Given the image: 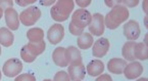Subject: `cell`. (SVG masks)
Segmentation results:
<instances>
[{
    "label": "cell",
    "mask_w": 148,
    "mask_h": 81,
    "mask_svg": "<svg viewBox=\"0 0 148 81\" xmlns=\"http://www.w3.org/2000/svg\"><path fill=\"white\" fill-rule=\"evenodd\" d=\"M126 65H127L126 60L119 59V57H113V59L109 60V62L107 63V70L110 73H113V74L116 75H121L124 72Z\"/></svg>",
    "instance_id": "cell-13"
},
{
    "label": "cell",
    "mask_w": 148,
    "mask_h": 81,
    "mask_svg": "<svg viewBox=\"0 0 148 81\" xmlns=\"http://www.w3.org/2000/svg\"><path fill=\"white\" fill-rule=\"evenodd\" d=\"M14 36L8 28H0V44L4 47H9L13 44Z\"/></svg>",
    "instance_id": "cell-17"
},
{
    "label": "cell",
    "mask_w": 148,
    "mask_h": 81,
    "mask_svg": "<svg viewBox=\"0 0 148 81\" xmlns=\"http://www.w3.org/2000/svg\"><path fill=\"white\" fill-rule=\"evenodd\" d=\"M147 40H148V34H146L145 35V37H144V41H143V43L145 44V45H147Z\"/></svg>",
    "instance_id": "cell-35"
},
{
    "label": "cell",
    "mask_w": 148,
    "mask_h": 81,
    "mask_svg": "<svg viewBox=\"0 0 148 81\" xmlns=\"http://www.w3.org/2000/svg\"><path fill=\"white\" fill-rule=\"evenodd\" d=\"M129 18V10L123 4H116L104 18V26L110 30L119 28Z\"/></svg>",
    "instance_id": "cell-1"
},
{
    "label": "cell",
    "mask_w": 148,
    "mask_h": 81,
    "mask_svg": "<svg viewBox=\"0 0 148 81\" xmlns=\"http://www.w3.org/2000/svg\"><path fill=\"white\" fill-rule=\"evenodd\" d=\"M41 10L39 7L37 6H30L28 8H26L25 10H23L21 12L20 17V22L22 23L24 26H33L34 24L39 21V19L41 18Z\"/></svg>",
    "instance_id": "cell-3"
},
{
    "label": "cell",
    "mask_w": 148,
    "mask_h": 81,
    "mask_svg": "<svg viewBox=\"0 0 148 81\" xmlns=\"http://www.w3.org/2000/svg\"><path fill=\"white\" fill-rule=\"evenodd\" d=\"M89 32L91 35L101 36L104 33V17L101 13H94L92 15V21L89 25Z\"/></svg>",
    "instance_id": "cell-6"
},
{
    "label": "cell",
    "mask_w": 148,
    "mask_h": 81,
    "mask_svg": "<svg viewBox=\"0 0 148 81\" xmlns=\"http://www.w3.org/2000/svg\"><path fill=\"white\" fill-rule=\"evenodd\" d=\"M68 74L71 80L73 81H81L83 80L86 76V68L83 64L78 66H69Z\"/></svg>",
    "instance_id": "cell-14"
},
{
    "label": "cell",
    "mask_w": 148,
    "mask_h": 81,
    "mask_svg": "<svg viewBox=\"0 0 148 81\" xmlns=\"http://www.w3.org/2000/svg\"><path fill=\"white\" fill-rule=\"evenodd\" d=\"M104 3H105V5H107V6H109V7L112 8L114 5L122 4V1H104Z\"/></svg>",
    "instance_id": "cell-32"
},
{
    "label": "cell",
    "mask_w": 148,
    "mask_h": 81,
    "mask_svg": "<svg viewBox=\"0 0 148 81\" xmlns=\"http://www.w3.org/2000/svg\"><path fill=\"white\" fill-rule=\"evenodd\" d=\"M144 71V68L139 62H131L130 64H127L124 70V75L129 80H134V79L139 78Z\"/></svg>",
    "instance_id": "cell-8"
},
{
    "label": "cell",
    "mask_w": 148,
    "mask_h": 81,
    "mask_svg": "<svg viewBox=\"0 0 148 81\" xmlns=\"http://www.w3.org/2000/svg\"><path fill=\"white\" fill-rule=\"evenodd\" d=\"M69 30H70L71 34H72V35H74V36H80V35H82V34L84 33V30L77 28L76 26H74V25L71 24V23H70V26H69Z\"/></svg>",
    "instance_id": "cell-26"
},
{
    "label": "cell",
    "mask_w": 148,
    "mask_h": 81,
    "mask_svg": "<svg viewBox=\"0 0 148 81\" xmlns=\"http://www.w3.org/2000/svg\"><path fill=\"white\" fill-rule=\"evenodd\" d=\"M95 81H112V78L108 74H101L97 77Z\"/></svg>",
    "instance_id": "cell-31"
},
{
    "label": "cell",
    "mask_w": 148,
    "mask_h": 81,
    "mask_svg": "<svg viewBox=\"0 0 148 81\" xmlns=\"http://www.w3.org/2000/svg\"><path fill=\"white\" fill-rule=\"evenodd\" d=\"M52 60L56 66L66 67L69 66V62L65 57V48L62 46L55 48L52 53Z\"/></svg>",
    "instance_id": "cell-16"
},
{
    "label": "cell",
    "mask_w": 148,
    "mask_h": 81,
    "mask_svg": "<svg viewBox=\"0 0 148 81\" xmlns=\"http://www.w3.org/2000/svg\"><path fill=\"white\" fill-rule=\"evenodd\" d=\"M23 71V63L18 59H9L4 63L2 67V73L6 77L12 78L20 75V73Z\"/></svg>",
    "instance_id": "cell-5"
},
{
    "label": "cell",
    "mask_w": 148,
    "mask_h": 81,
    "mask_svg": "<svg viewBox=\"0 0 148 81\" xmlns=\"http://www.w3.org/2000/svg\"><path fill=\"white\" fill-rule=\"evenodd\" d=\"M1 53H2V51H1V46H0V55H1Z\"/></svg>",
    "instance_id": "cell-41"
},
{
    "label": "cell",
    "mask_w": 148,
    "mask_h": 81,
    "mask_svg": "<svg viewBox=\"0 0 148 81\" xmlns=\"http://www.w3.org/2000/svg\"><path fill=\"white\" fill-rule=\"evenodd\" d=\"M64 37V28L61 24H54L49 28L47 32V38L51 44H55L61 42Z\"/></svg>",
    "instance_id": "cell-9"
},
{
    "label": "cell",
    "mask_w": 148,
    "mask_h": 81,
    "mask_svg": "<svg viewBox=\"0 0 148 81\" xmlns=\"http://www.w3.org/2000/svg\"><path fill=\"white\" fill-rule=\"evenodd\" d=\"M40 3H41L42 5H44V6H49V5L55 4L56 1H54V0H51V1H40Z\"/></svg>",
    "instance_id": "cell-33"
},
{
    "label": "cell",
    "mask_w": 148,
    "mask_h": 81,
    "mask_svg": "<svg viewBox=\"0 0 148 81\" xmlns=\"http://www.w3.org/2000/svg\"><path fill=\"white\" fill-rule=\"evenodd\" d=\"M14 81H36V77L30 73H25V74L18 75L15 77Z\"/></svg>",
    "instance_id": "cell-25"
},
{
    "label": "cell",
    "mask_w": 148,
    "mask_h": 81,
    "mask_svg": "<svg viewBox=\"0 0 148 81\" xmlns=\"http://www.w3.org/2000/svg\"><path fill=\"white\" fill-rule=\"evenodd\" d=\"M141 34V28L137 21L131 20L124 25V35L129 41H135Z\"/></svg>",
    "instance_id": "cell-7"
},
{
    "label": "cell",
    "mask_w": 148,
    "mask_h": 81,
    "mask_svg": "<svg viewBox=\"0 0 148 81\" xmlns=\"http://www.w3.org/2000/svg\"><path fill=\"white\" fill-rule=\"evenodd\" d=\"M13 5V1L11 0H0V8H2V10H6L8 8H11Z\"/></svg>",
    "instance_id": "cell-27"
},
{
    "label": "cell",
    "mask_w": 148,
    "mask_h": 81,
    "mask_svg": "<svg viewBox=\"0 0 148 81\" xmlns=\"http://www.w3.org/2000/svg\"><path fill=\"white\" fill-rule=\"evenodd\" d=\"M137 81H148V79L145 78V77H143V78H139Z\"/></svg>",
    "instance_id": "cell-37"
},
{
    "label": "cell",
    "mask_w": 148,
    "mask_h": 81,
    "mask_svg": "<svg viewBox=\"0 0 148 81\" xmlns=\"http://www.w3.org/2000/svg\"><path fill=\"white\" fill-rule=\"evenodd\" d=\"M36 0H16V4H18L20 6L22 7H26L30 4H33L35 3Z\"/></svg>",
    "instance_id": "cell-30"
},
{
    "label": "cell",
    "mask_w": 148,
    "mask_h": 81,
    "mask_svg": "<svg viewBox=\"0 0 148 81\" xmlns=\"http://www.w3.org/2000/svg\"><path fill=\"white\" fill-rule=\"evenodd\" d=\"M43 81H52V80H50V79H44Z\"/></svg>",
    "instance_id": "cell-40"
},
{
    "label": "cell",
    "mask_w": 148,
    "mask_h": 81,
    "mask_svg": "<svg viewBox=\"0 0 148 81\" xmlns=\"http://www.w3.org/2000/svg\"><path fill=\"white\" fill-rule=\"evenodd\" d=\"M27 38L32 43L40 42L44 39V31L41 28H32L27 31Z\"/></svg>",
    "instance_id": "cell-20"
},
{
    "label": "cell",
    "mask_w": 148,
    "mask_h": 81,
    "mask_svg": "<svg viewBox=\"0 0 148 81\" xmlns=\"http://www.w3.org/2000/svg\"><path fill=\"white\" fill-rule=\"evenodd\" d=\"M144 25H145L146 28H148V24H147V15H146L145 19H144Z\"/></svg>",
    "instance_id": "cell-36"
},
{
    "label": "cell",
    "mask_w": 148,
    "mask_h": 81,
    "mask_svg": "<svg viewBox=\"0 0 148 81\" xmlns=\"http://www.w3.org/2000/svg\"><path fill=\"white\" fill-rule=\"evenodd\" d=\"M94 43V39L93 36L90 33H87V32H84L82 35H80L77 39V44H78L79 48L81 49H89Z\"/></svg>",
    "instance_id": "cell-19"
},
{
    "label": "cell",
    "mask_w": 148,
    "mask_h": 81,
    "mask_svg": "<svg viewBox=\"0 0 148 81\" xmlns=\"http://www.w3.org/2000/svg\"><path fill=\"white\" fill-rule=\"evenodd\" d=\"M4 18L6 26L10 31H16L20 27V17L14 8H8L4 11Z\"/></svg>",
    "instance_id": "cell-11"
},
{
    "label": "cell",
    "mask_w": 148,
    "mask_h": 81,
    "mask_svg": "<svg viewBox=\"0 0 148 81\" xmlns=\"http://www.w3.org/2000/svg\"><path fill=\"white\" fill-rule=\"evenodd\" d=\"M1 77H2V72L0 71V80H1Z\"/></svg>",
    "instance_id": "cell-39"
},
{
    "label": "cell",
    "mask_w": 148,
    "mask_h": 81,
    "mask_svg": "<svg viewBox=\"0 0 148 81\" xmlns=\"http://www.w3.org/2000/svg\"><path fill=\"white\" fill-rule=\"evenodd\" d=\"M122 4L126 7H136L139 4L138 0H122Z\"/></svg>",
    "instance_id": "cell-28"
},
{
    "label": "cell",
    "mask_w": 148,
    "mask_h": 81,
    "mask_svg": "<svg viewBox=\"0 0 148 81\" xmlns=\"http://www.w3.org/2000/svg\"><path fill=\"white\" fill-rule=\"evenodd\" d=\"M91 21L92 15L90 13V11H88L87 9L80 8L74 11V15H72V22H71V24L76 26L77 28L84 30L86 27H89Z\"/></svg>",
    "instance_id": "cell-4"
},
{
    "label": "cell",
    "mask_w": 148,
    "mask_h": 81,
    "mask_svg": "<svg viewBox=\"0 0 148 81\" xmlns=\"http://www.w3.org/2000/svg\"><path fill=\"white\" fill-rule=\"evenodd\" d=\"M147 5H148L147 1H143V10L146 15H147Z\"/></svg>",
    "instance_id": "cell-34"
},
{
    "label": "cell",
    "mask_w": 148,
    "mask_h": 81,
    "mask_svg": "<svg viewBox=\"0 0 148 81\" xmlns=\"http://www.w3.org/2000/svg\"><path fill=\"white\" fill-rule=\"evenodd\" d=\"M87 73L92 77H98L104 71V64L100 60H93L90 61L86 68Z\"/></svg>",
    "instance_id": "cell-15"
},
{
    "label": "cell",
    "mask_w": 148,
    "mask_h": 81,
    "mask_svg": "<svg viewBox=\"0 0 148 81\" xmlns=\"http://www.w3.org/2000/svg\"><path fill=\"white\" fill-rule=\"evenodd\" d=\"M136 41H127L126 43L123 45L122 48V55L125 57V60L130 62L135 61V55H134V49L136 46Z\"/></svg>",
    "instance_id": "cell-18"
},
{
    "label": "cell",
    "mask_w": 148,
    "mask_h": 81,
    "mask_svg": "<svg viewBox=\"0 0 148 81\" xmlns=\"http://www.w3.org/2000/svg\"><path fill=\"white\" fill-rule=\"evenodd\" d=\"M26 46L29 51H30V53H33L35 57H38V55H40L41 53H43L46 48V44H45V42H44V40H42V41H40V42H36V43L29 42L28 44H26Z\"/></svg>",
    "instance_id": "cell-22"
},
{
    "label": "cell",
    "mask_w": 148,
    "mask_h": 81,
    "mask_svg": "<svg viewBox=\"0 0 148 81\" xmlns=\"http://www.w3.org/2000/svg\"><path fill=\"white\" fill-rule=\"evenodd\" d=\"M21 57H22L23 61H25L26 63H33V62L37 59V57H35L33 53H30V51L27 48L26 45L23 46L22 49H21Z\"/></svg>",
    "instance_id": "cell-23"
},
{
    "label": "cell",
    "mask_w": 148,
    "mask_h": 81,
    "mask_svg": "<svg viewBox=\"0 0 148 81\" xmlns=\"http://www.w3.org/2000/svg\"><path fill=\"white\" fill-rule=\"evenodd\" d=\"M110 44L107 38H99L93 43V47H92V55L95 57H103L106 55L108 53Z\"/></svg>",
    "instance_id": "cell-10"
},
{
    "label": "cell",
    "mask_w": 148,
    "mask_h": 81,
    "mask_svg": "<svg viewBox=\"0 0 148 81\" xmlns=\"http://www.w3.org/2000/svg\"><path fill=\"white\" fill-rule=\"evenodd\" d=\"M74 5L75 2L72 0H58L50 9L51 18L57 23L64 22L70 18Z\"/></svg>",
    "instance_id": "cell-2"
},
{
    "label": "cell",
    "mask_w": 148,
    "mask_h": 81,
    "mask_svg": "<svg viewBox=\"0 0 148 81\" xmlns=\"http://www.w3.org/2000/svg\"><path fill=\"white\" fill-rule=\"evenodd\" d=\"M134 55L136 60L139 61H146L148 59V47L143 42L136 43L135 49H134Z\"/></svg>",
    "instance_id": "cell-21"
},
{
    "label": "cell",
    "mask_w": 148,
    "mask_h": 81,
    "mask_svg": "<svg viewBox=\"0 0 148 81\" xmlns=\"http://www.w3.org/2000/svg\"><path fill=\"white\" fill-rule=\"evenodd\" d=\"M65 57L70 66H78V65L83 64V59H82L80 49H78L75 46H69L65 48Z\"/></svg>",
    "instance_id": "cell-12"
},
{
    "label": "cell",
    "mask_w": 148,
    "mask_h": 81,
    "mask_svg": "<svg viewBox=\"0 0 148 81\" xmlns=\"http://www.w3.org/2000/svg\"><path fill=\"white\" fill-rule=\"evenodd\" d=\"M52 81H71V78L69 76L68 72H65V71H58L54 75Z\"/></svg>",
    "instance_id": "cell-24"
},
{
    "label": "cell",
    "mask_w": 148,
    "mask_h": 81,
    "mask_svg": "<svg viewBox=\"0 0 148 81\" xmlns=\"http://www.w3.org/2000/svg\"><path fill=\"white\" fill-rule=\"evenodd\" d=\"M2 17H3V10H2V8H0V20H1Z\"/></svg>",
    "instance_id": "cell-38"
},
{
    "label": "cell",
    "mask_w": 148,
    "mask_h": 81,
    "mask_svg": "<svg viewBox=\"0 0 148 81\" xmlns=\"http://www.w3.org/2000/svg\"><path fill=\"white\" fill-rule=\"evenodd\" d=\"M91 0H76L75 3L78 4L80 7H82V9H85V7H87L88 5L91 4Z\"/></svg>",
    "instance_id": "cell-29"
}]
</instances>
